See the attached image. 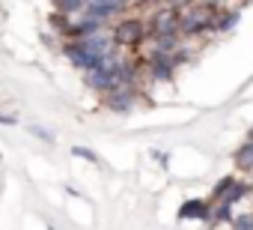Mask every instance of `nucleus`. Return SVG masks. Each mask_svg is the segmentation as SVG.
I'll return each mask as SVG.
<instances>
[{
	"label": "nucleus",
	"instance_id": "obj_1",
	"mask_svg": "<svg viewBox=\"0 0 253 230\" xmlns=\"http://www.w3.org/2000/svg\"><path fill=\"white\" fill-rule=\"evenodd\" d=\"M176 15H179V33L200 36V33H206V30L214 27L217 9L211 3H185V6L176 9Z\"/></svg>",
	"mask_w": 253,
	"mask_h": 230
},
{
	"label": "nucleus",
	"instance_id": "obj_2",
	"mask_svg": "<svg viewBox=\"0 0 253 230\" xmlns=\"http://www.w3.org/2000/svg\"><path fill=\"white\" fill-rule=\"evenodd\" d=\"M146 24L140 18H128V21H119V27L113 30V42L116 45H140L146 39Z\"/></svg>",
	"mask_w": 253,
	"mask_h": 230
},
{
	"label": "nucleus",
	"instance_id": "obj_3",
	"mask_svg": "<svg viewBox=\"0 0 253 230\" xmlns=\"http://www.w3.org/2000/svg\"><path fill=\"white\" fill-rule=\"evenodd\" d=\"M149 30H152V36H170V33H179V15H176V9H173V6L158 9V12L152 15V21H149Z\"/></svg>",
	"mask_w": 253,
	"mask_h": 230
},
{
	"label": "nucleus",
	"instance_id": "obj_4",
	"mask_svg": "<svg viewBox=\"0 0 253 230\" xmlns=\"http://www.w3.org/2000/svg\"><path fill=\"white\" fill-rule=\"evenodd\" d=\"M173 60H170V54H152L149 57V72H152V78H158V81H170L173 78Z\"/></svg>",
	"mask_w": 253,
	"mask_h": 230
},
{
	"label": "nucleus",
	"instance_id": "obj_5",
	"mask_svg": "<svg viewBox=\"0 0 253 230\" xmlns=\"http://www.w3.org/2000/svg\"><path fill=\"white\" fill-rule=\"evenodd\" d=\"M107 105L113 111H128L134 105V87H119V90H113L107 96Z\"/></svg>",
	"mask_w": 253,
	"mask_h": 230
},
{
	"label": "nucleus",
	"instance_id": "obj_6",
	"mask_svg": "<svg viewBox=\"0 0 253 230\" xmlns=\"http://www.w3.org/2000/svg\"><path fill=\"white\" fill-rule=\"evenodd\" d=\"M209 209H211V203H206V200H188L179 209V215L182 218H209Z\"/></svg>",
	"mask_w": 253,
	"mask_h": 230
},
{
	"label": "nucleus",
	"instance_id": "obj_7",
	"mask_svg": "<svg viewBox=\"0 0 253 230\" xmlns=\"http://www.w3.org/2000/svg\"><path fill=\"white\" fill-rule=\"evenodd\" d=\"M235 24H238V12H235V9H220V12L214 15V27H211V30L226 33V30H232Z\"/></svg>",
	"mask_w": 253,
	"mask_h": 230
},
{
	"label": "nucleus",
	"instance_id": "obj_8",
	"mask_svg": "<svg viewBox=\"0 0 253 230\" xmlns=\"http://www.w3.org/2000/svg\"><path fill=\"white\" fill-rule=\"evenodd\" d=\"M235 165H238L241 171H253V144H250V141L235 153Z\"/></svg>",
	"mask_w": 253,
	"mask_h": 230
},
{
	"label": "nucleus",
	"instance_id": "obj_9",
	"mask_svg": "<svg viewBox=\"0 0 253 230\" xmlns=\"http://www.w3.org/2000/svg\"><path fill=\"white\" fill-rule=\"evenodd\" d=\"M235 185V176H223L214 188H211V203H217V200H223L226 194H229V188Z\"/></svg>",
	"mask_w": 253,
	"mask_h": 230
},
{
	"label": "nucleus",
	"instance_id": "obj_10",
	"mask_svg": "<svg viewBox=\"0 0 253 230\" xmlns=\"http://www.w3.org/2000/svg\"><path fill=\"white\" fill-rule=\"evenodd\" d=\"M57 3H60V12L63 15H78L86 6V0H57Z\"/></svg>",
	"mask_w": 253,
	"mask_h": 230
},
{
	"label": "nucleus",
	"instance_id": "obj_11",
	"mask_svg": "<svg viewBox=\"0 0 253 230\" xmlns=\"http://www.w3.org/2000/svg\"><path fill=\"white\" fill-rule=\"evenodd\" d=\"M229 221H232V230H253V212H241Z\"/></svg>",
	"mask_w": 253,
	"mask_h": 230
},
{
	"label": "nucleus",
	"instance_id": "obj_12",
	"mask_svg": "<svg viewBox=\"0 0 253 230\" xmlns=\"http://www.w3.org/2000/svg\"><path fill=\"white\" fill-rule=\"evenodd\" d=\"M86 6H101V9H110V12H119L125 6V0H86Z\"/></svg>",
	"mask_w": 253,
	"mask_h": 230
},
{
	"label": "nucleus",
	"instance_id": "obj_13",
	"mask_svg": "<svg viewBox=\"0 0 253 230\" xmlns=\"http://www.w3.org/2000/svg\"><path fill=\"white\" fill-rule=\"evenodd\" d=\"M247 141H250V144H253V126H250V138H247Z\"/></svg>",
	"mask_w": 253,
	"mask_h": 230
},
{
	"label": "nucleus",
	"instance_id": "obj_14",
	"mask_svg": "<svg viewBox=\"0 0 253 230\" xmlns=\"http://www.w3.org/2000/svg\"><path fill=\"white\" fill-rule=\"evenodd\" d=\"M155 3H164V0H155Z\"/></svg>",
	"mask_w": 253,
	"mask_h": 230
}]
</instances>
